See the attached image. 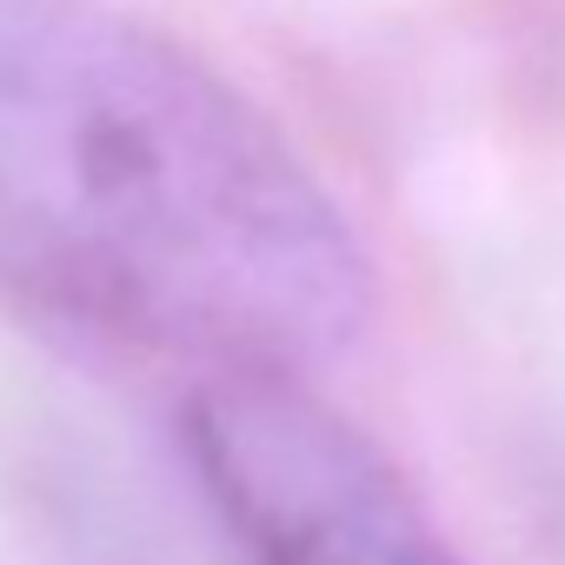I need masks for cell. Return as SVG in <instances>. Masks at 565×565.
Masks as SVG:
<instances>
[{"instance_id": "cell-1", "label": "cell", "mask_w": 565, "mask_h": 565, "mask_svg": "<svg viewBox=\"0 0 565 565\" xmlns=\"http://www.w3.org/2000/svg\"><path fill=\"white\" fill-rule=\"evenodd\" d=\"M0 294L213 380L340 360L373 266L233 81L100 0H0Z\"/></svg>"}, {"instance_id": "cell-2", "label": "cell", "mask_w": 565, "mask_h": 565, "mask_svg": "<svg viewBox=\"0 0 565 565\" xmlns=\"http://www.w3.org/2000/svg\"><path fill=\"white\" fill-rule=\"evenodd\" d=\"M186 446L253 565H466L399 466L300 380H213Z\"/></svg>"}]
</instances>
